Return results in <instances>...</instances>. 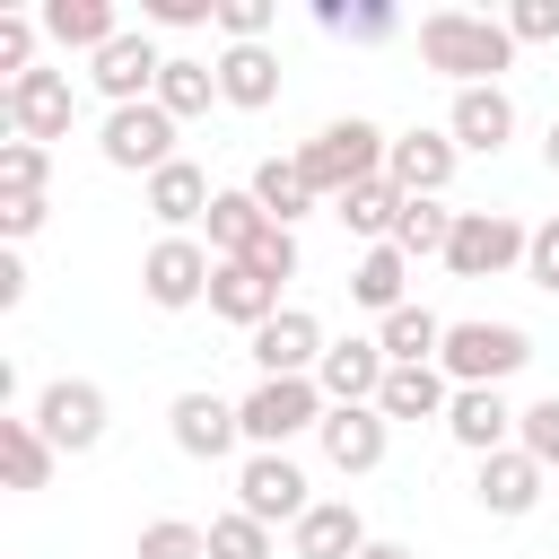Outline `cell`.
<instances>
[{
    "mask_svg": "<svg viewBox=\"0 0 559 559\" xmlns=\"http://www.w3.org/2000/svg\"><path fill=\"white\" fill-rule=\"evenodd\" d=\"M358 559H419V550H411V542H367Z\"/></svg>",
    "mask_w": 559,
    "mask_h": 559,
    "instance_id": "7dc6e473",
    "label": "cell"
},
{
    "mask_svg": "<svg viewBox=\"0 0 559 559\" xmlns=\"http://www.w3.org/2000/svg\"><path fill=\"white\" fill-rule=\"evenodd\" d=\"M210 280H218V253H210L201 236H157V245L140 253V297H148L157 314L201 306V297H210Z\"/></svg>",
    "mask_w": 559,
    "mask_h": 559,
    "instance_id": "8992f818",
    "label": "cell"
},
{
    "mask_svg": "<svg viewBox=\"0 0 559 559\" xmlns=\"http://www.w3.org/2000/svg\"><path fill=\"white\" fill-rule=\"evenodd\" d=\"M419 61L454 87H498V70H515V35H507V17H480V9H428Z\"/></svg>",
    "mask_w": 559,
    "mask_h": 559,
    "instance_id": "6da1fadb",
    "label": "cell"
},
{
    "mask_svg": "<svg viewBox=\"0 0 559 559\" xmlns=\"http://www.w3.org/2000/svg\"><path fill=\"white\" fill-rule=\"evenodd\" d=\"M218 105L271 114V105H280V52H271V44H227V52H218Z\"/></svg>",
    "mask_w": 559,
    "mask_h": 559,
    "instance_id": "7402d4cb",
    "label": "cell"
},
{
    "mask_svg": "<svg viewBox=\"0 0 559 559\" xmlns=\"http://www.w3.org/2000/svg\"><path fill=\"white\" fill-rule=\"evenodd\" d=\"M148 26H218V0H148Z\"/></svg>",
    "mask_w": 559,
    "mask_h": 559,
    "instance_id": "ee69618b",
    "label": "cell"
},
{
    "mask_svg": "<svg viewBox=\"0 0 559 559\" xmlns=\"http://www.w3.org/2000/svg\"><path fill=\"white\" fill-rule=\"evenodd\" d=\"M201 227H210L201 245H210L218 262H245V253H253V236L271 227V210H262V201L236 183V192H218V201H210V218H201Z\"/></svg>",
    "mask_w": 559,
    "mask_h": 559,
    "instance_id": "4316f807",
    "label": "cell"
},
{
    "mask_svg": "<svg viewBox=\"0 0 559 559\" xmlns=\"http://www.w3.org/2000/svg\"><path fill=\"white\" fill-rule=\"evenodd\" d=\"M323 384L314 376H262L245 402H236V419H245V445L253 454H288V437H306V428H323Z\"/></svg>",
    "mask_w": 559,
    "mask_h": 559,
    "instance_id": "3957f363",
    "label": "cell"
},
{
    "mask_svg": "<svg viewBox=\"0 0 559 559\" xmlns=\"http://www.w3.org/2000/svg\"><path fill=\"white\" fill-rule=\"evenodd\" d=\"M376 411L384 419H445L454 411V384H445V367H393L384 393H376Z\"/></svg>",
    "mask_w": 559,
    "mask_h": 559,
    "instance_id": "f1b7e54d",
    "label": "cell"
},
{
    "mask_svg": "<svg viewBox=\"0 0 559 559\" xmlns=\"http://www.w3.org/2000/svg\"><path fill=\"white\" fill-rule=\"evenodd\" d=\"M140 559H210V524L157 515V524H140Z\"/></svg>",
    "mask_w": 559,
    "mask_h": 559,
    "instance_id": "8d00e7d4",
    "label": "cell"
},
{
    "mask_svg": "<svg viewBox=\"0 0 559 559\" xmlns=\"http://www.w3.org/2000/svg\"><path fill=\"white\" fill-rule=\"evenodd\" d=\"M245 262H253V271H262L271 288H288V280H297V262H306V253H297V227H262Z\"/></svg>",
    "mask_w": 559,
    "mask_h": 559,
    "instance_id": "ab89813d",
    "label": "cell"
},
{
    "mask_svg": "<svg viewBox=\"0 0 559 559\" xmlns=\"http://www.w3.org/2000/svg\"><path fill=\"white\" fill-rule=\"evenodd\" d=\"M236 507L280 533V524H297L314 498H306V472H297L288 454H245V463H236Z\"/></svg>",
    "mask_w": 559,
    "mask_h": 559,
    "instance_id": "7c38bea8",
    "label": "cell"
},
{
    "mask_svg": "<svg viewBox=\"0 0 559 559\" xmlns=\"http://www.w3.org/2000/svg\"><path fill=\"white\" fill-rule=\"evenodd\" d=\"M384 376H393V358H384V341H376V332L332 341V349H323V367H314V384H323V402H332V411L376 402V393H384Z\"/></svg>",
    "mask_w": 559,
    "mask_h": 559,
    "instance_id": "5bb4252c",
    "label": "cell"
},
{
    "mask_svg": "<svg viewBox=\"0 0 559 559\" xmlns=\"http://www.w3.org/2000/svg\"><path fill=\"white\" fill-rule=\"evenodd\" d=\"M542 157H550V175H559V122H550V131H542Z\"/></svg>",
    "mask_w": 559,
    "mask_h": 559,
    "instance_id": "c3c4849f",
    "label": "cell"
},
{
    "mask_svg": "<svg viewBox=\"0 0 559 559\" xmlns=\"http://www.w3.org/2000/svg\"><path fill=\"white\" fill-rule=\"evenodd\" d=\"M445 140H454V148H472V157H498V148L515 140V96H507V87H454Z\"/></svg>",
    "mask_w": 559,
    "mask_h": 559,
    "instance_id": "ac0fdd59",
    "label": "cell"
},
{
    "mask_svg": "<svg viewBox=\"0 0 559 559\" xmlns=\"http://www.w3.org/2000/svg\"><path fill=\"white\" fill-rule=\"evenodd\" d=\"M323 349H332V341H323V323H314L306 306H280V314L245 341V358H253L262 376H314V367H323Z\"/></svg>",
    "mask_w": 559,
    "mask_h": 559,
    "instance_id": "4fadbf2b",
    "label": "cell"
},
{
    "mask_svg": "<svg viewBox=\"0 0 559 559\" xmlns=\"http://www.w3.org/2000/svg\"><path fill=\"white\" fill-rule=\"evenodd\" d=\"M0 306H26V262L0 253Z\"/></svg>",
    "mask_w": 559,
    "mask_h": 559,
    "instance_id": "bcb514c9",
    "label": "cell"
},
{
    "mask_svg": "<svg viewBox=\"0 0 559 559\" xmlns=\"http://www.w3.org/2000/svg\"><path fill=\"white\" fill-rule=\"evenodd\" d=\"M210 201H218V183H210L192 157H175V166L148 175V218H157L166 236H192V227L210 218Z\"/></svg>",
    "mask_w": 559,
    "mask_h": 559,
    "instance_id": "d6986e66",
    "label": "cell"
},
{
    "mask_svg": "<svg viewBox=\"0 0 559 559\" xmlns=\"http://www.w3.org/2000/svg\"><path fill=\"white\" fill-rule=\"evenodd\" d=\"M52 437L35 428V419H17V411H0V472H9V489H44L52 480Z\"/></svg>",
    "mask_w": 559,
    "mask_h": 559,
    "instance_id": "4dcf8cb0",
    "label": "cell"
},
{
    "mask_svg": "<svg viewBox=\"0 0 559 559\" xmlns=\"http://www.w3.org/2000/svg\"><path fill=\"white\" fill-rule=\"evenodd\" d=\"M0 122H9V140H70V70H26V79H9L0 87Z\"/></svg>",
    "mask_w": 559,
    "mask_h": 559,
    "instance_id": "9c48e42d",
    "label": "cell"
},
{
    "mask_svg": "<svg viewBox=\"0 0 559 559\" xmlns=\"http://www.w3.org/2000/svg\"><path fill=\"white\" fill-rule=\"evenodd\" d=\"M349 297H358L376 323H384L393 306H411V253H402V245H367L358 271H349Z\"/></svg>",
    "mask_w": 559,
    "mask_h": 559,
    "instance_id": "d4e9b609",
    "label": "cell"
},
{
    "mask_svg": "<svg viewBox=\"0 0 559 559\" xmlns=\"http://www.w3.org/2000/svg\"><path fill=\"white\" fill-rule=\"evenodd\" d=\"M26 419L52 437V454H96V445H105V384H87V376H52V384L35 393Z\"/></svg>",
    "mask_w": 559,
    "mask_h": 559,
    "instance_id": "ba28073f",
    "label": "cell"
},
{
    "mask_svg": "<svg viewBox=\"0 0 559 559\" xmlns=\"http://www.w3.org/2000/svg\"><path fill=\"white\" fill-rule=\"evenodd\" d=\"M157 105H166L175 122H192V114H210V105H218V61H192V52H166V70H157Z\"/></svg>",
    "mask_w": 559,
    "mask_h": 559,
    "instance_id": "1f68e13d",
    "label": "cell"
},
{
    "mask_svg": "<svg viewBox=\"0 0 559 559\" xmlns=\"http://www.w3.org/2000/svg\"><path fill=\"white\" fill-rule=\"evenodd\" d=\"M35 227H44V201H0V236H9V253H17Z\"/></svg>",
    "mask_w": 559,
    "mask_h": 559,
    "instance_id": "f6af8a7d",
    "label": "cell"
},
{
    "mask_svg": "<svg viewBox=\"0 0 559 559\" xmlns=\"http://www.w3.org/2000/svg\"><path fill=\"white\" fill-rule=\"evenodd\" d=\"M515 419H524V411H515V402H507L498 384H454L445 437H454V445H463V454L480 463V454H507V445H515Z\"/></svg>",
    "mask_w": 559,
    "mask_h": 559,
    "instance_id": "9a60e30c",
    "label": "cell"
},
{
    "mask_svg": "<svg viewBox=\"0 0 559 559\" xmlns=\"http://www.w3.org/2000/svg\"><path fill=\"white\" fill-rule=\"evenodd\" d=\"M35 35H44L35 17H17V9L0 17V70H9V79H26V70H44V61H35ZM9 79H0V87H9Z\"/></svg>",
    "mask_w": 559,
    "mask_h": 559,
    "instance_id": "60d3db41",
    "label": "cell"
},
{
    "mask_svg": "<svg viewBox=\"0 0 559 559\" xmlns=\"http://www.w3.org/2000/svg\"><path fill=\"white\" fill-rule=\"evenodd\" d=\"M288 550L297 559H358L367 550V515L349 498H314L297 524H288Z\"/></svg>",
    "mask_w": 559,
    "mask_h": 559,
    "instance_id": "44dd1931",
    "label": "cell"
},
{
    "mask_svg": "<svg viewBox=\"0 0 559 559\" xmlns=\"http://www.w3.org/2000/svg\"><path fill=\"white\" fill-rule=\"evenodd\" d=\"M210 559H280V533L253 524L245 507H227V515H210Z\"/></svg>",
    "mask_w": 559,
    "mask_h": 559,
    "instance_id": "d590c367",
    "label": "cell"
},
{
    "mask_svg": "<svg viewBox=\"0 0 559 559\" xmlns=\"http://www.w3.org/2000/svg\"><path fill=\"white\" fill-rule=\"evenodd\" d=\"M35 26H44V35L61 44V52H87V61H96V52H105V44L122 35L114 0H44V9H35Z\"/></svg>",
    "mask_w": 559,
    "mask_h": 559,
    "instance_id": "cb8c5ba5",
    "label": "cell"
},
{
    "mask_svg": "<svg viewBox=\"0 0 559 559\" xmlns=\"http://www.w3.org/2000/svg\"><path fill=\"white\" fill-rule=\"evenodd\" d=\"M472 498L489 507V515H533L542 507V463L524 454V445H507V454H480V472H472Z\"/></svg>",
    "mask_w": 559,
    "mask_h": 559,
    "instance_id": "ffe728a7",
    "label": "cell"
},
{
    "mask_svg": "<svg viewBox=\"0 0 559 559\" xmlns=\"http://www.w3.org/2000/svg\"><path fill=\"white\" fill-rule=\"evenodd\" d=\"M507 35L515 44H559V0H515L507 9Z\"/></svg>",
    "mask_w": 559,
    "mask_h": 559,
    "instance_id": "7bdbcfd3",
    "label": "cell"
},
{
    "mask_svg": "<svg viewBox=\"0 0 559 559\" xmlns=\"http://www.w3.org/2000/svg\"><path fill=\"white\" fill-rule=\"evenodd\" d=\"M314 26L341 44H384L402 17H393V0H314Z\"/></svg>",
    "mask_w": 559,
    "mask_h": 559,
    "instance_id": "d6a6232c",
    "label": "cell"
},
{
    "mask_svg": "<svg viewBox=\"0 0 559 559\" xmlns=\"http://www.w3.org/2000/svg\"><path fill=\"white\" fill-rule=\"evenodd\" d=\"M515 445L542 463V472H559V393H542V402H524V419H515Z\"/></svg>",
    "mask_w": 559,
    "mask_h": 559,
    "instance_id": "74e56055",
    "label": "cell"
},
{
    "mask_svg": "<svg viewBox=\"0 0 559 559\" xmlns=\"http://www.w3.org/2000/svg\"><path fill=\"white\" fill-rule=\"evenodd\" d=\"M157 70H166V52L148 44V26H122V35L87 61V79H96L105 114H114V105H148V96H157Z\"/></svg>",
    "mask_w": 559,
    "mask_h": 559,
    "instance_id": "8fae6325",
    "label": "cell"
},
{
    "mask_svg": "<svg viewBox=\"0 0 559 559\" xmlns=\"http://www.w3.org/2000/svg\"><path fill=\"white\" fill-rule=\"evenodd\" d=\"M393 245H402L411 262H428V253L445 262V245H454V210H445V201H411L402 227H393Z\"/></svg>",
    "mask_w": 559,
    "mask_h": 559,
    "instance_id": "e575fe53",
    "label": "cell"
},
{
    "mask_svg": "<svg viewBox=\"0 0 559 559\" xmlns=\"http://www.w3.org/2000/svg\"><path fill=\"white\" fill-rule=\"evenodd\" d=\"M376 341H384L393 367H437V349H445V314H428V306L411 297V306H393V314L376 323Z\"/></svg>",
    "mask_w": 559,
    "mask_h": 559,
    "instance_id": "83f0119b",
    "label": "cell"
},
{
    "mask_svg": "<svg viewBox=\"0 0 559 559\" xmlns=\"http://www.w3.org/2000/svg\"><path fill=\"white\" fill-rule=\"evenodd\" d=\"M166 437H175V454H192V463H227V454L245 445V419H236V402H218L210 384H192V393H175Z\"/></svg>",
    "mask_w": 559,
    "mask_h": 559,
    "instance_id": "30bf717a",
    "label": "cell"
},
{
    "mask_svg": "<svg viewBox=\"0 0 559 559\" xmlns=\"http://www.w3.org/2000/svg\"><path fill=\"white\" fill-rule=\"evenodd\" d=\"M402 210H411V192H393V175H376V183H358V192L332 201V218H341L349 236H367V245H393Z\"/></svg>",
    "mask_w": 559,
    "mask_h": 559,
    "instance_id": "484cf974",
    "label": "cell"
},
{
    "mask_svg": "<svg viewBox=\"0 0 559 559\" xmlns=\"http://www.w3.org/2000/svg\"><path fill=\"white\" fill-rule=\"evenodd\" d=\"M524 280H533L542 297H559V218L533 227V245H524Z\"/></svg>",
    "mask_w": 559,
    "mask_h": 559,
    "instance_id": "b9f144b4",
    "label": "cell"
},
{
    "mask_svg": "<svg viewBox=\"0 0 559 559\" xmlns=\"http://www.w3.org/2000/svg\"><path fill=\"white\" fill-rule=\"evenodd\" d=\"M314 445H323V463L332 472H376L384 463V445H393V419L376 411V402H349V411H323V428H314Z\"/></svg>",
    "mask_w": 559,
    "mask_h": 559,
    "instance_id": "2e32d148",
    "label": "cell"
},
{
    "mask_svg": "<svg viewBox=\"0 0 559 559\" xmlns=\"http://www.w3.org/2000/svg\"><path fill=\"white\" fill-rule=\"evenodd\" d=\"M550 559H559V550H550Z\"/></svg>",
    "mask_w": 559,
    "mask_h": 559,
    "instance_id": "681fc988",
    "label": "cell"
},
{
    "mask_svg": "<svg viewBox=\"0 0 559 559\" xmlns=\"http://www.w3.org/2000/svg\"><path fill=\"white\" fill-rule=\"evenodd\" d=\"M524 245H533V227H524V218H507V210H454L445 271H454V280H498V271H515V262H524Z\"/></svg>",
    "mask_w": 559,
    "mask_h": 559,
    "instance_id": "52a82bcc",
    "label": "cell"
},
{
    "mask_svg": "<svg viewBox=\"0 0 559 559\" xmlns=\"http://www.w3.org/2000/svg\"><path fill=\"white\" fill-rule=\"evenodd\" d=\"M524 358H533V332H524V323H489V314L445 323V349H437L445 384H507Z\"/></svg>",
    "mask_w": 559,
    "mask_h": 559,
    "instance_id": "277c9868",
    "label": "cell"
},
{
    "mask_svg": "<svg viewBox=\"0 0 559 559\" xmlns=\"http://www.w3.org/2000/svg\"><path fill=\"white\" fill-rule=\"evenodd\" d=\"M210 314H218V323H236V332L253 341V332L280 314V288H271L253 262H218V280H210Z\"/></svg>",
    "mask_w": 559,
    "mask_h": 559,
    "instance_id": "603a6c76",
    "label": "cell"
},
{
    "mask_svg": "<svg viewBox=\"0 0 559 559\" xmlns=\"http://www.w3.org/2000/svg\"><path fill=\"white\" fill-rule=\"evenodd\" d=\"M175 114L148 96V105H114L105 122H96V157L105 166H122V175H157V166H175Z\"/></svg>",
    "mask_w": 559,
    "mask_h": 559,
    "instance_id": "5b68a950",
    "label": "cell"
},
{
    "mask_svg": "<svg viewBox=\"0 0 559 559\" xmlns=\"http://www.w3.org/2000/svg\"><path fill=\"white\" fill-rule=\"evenodd\" d=\"M454 166H463V148L445 140V131H402L393 140V157H384V175H393V192H411V201H437L445 183H454Z\"/></svg>",
    "mask_w": 559,
    "mask_h": 559,
    "instance_id": "e0dca14e",
    "label": "cell"
},
{
    "mask_svg": "<svg viewBox=\"0 0 559 559\" xmlns=\"http://www.w3.org/2000/svg\"><path fill=\"white\" fill-rule=\"evenodd\" d=\"M280 26V0H218V35L227 44H271Z\"/></svg>",
    "mask_w": 559,
    "mask_h": 559,
    "instance_id": "f35d334b",
    "label": "cell"
},
{
    "mask_svg": "<svg viewBox=\"0 0 559 559\" xmlns=\"http://www.w3.org/2000/svg\"><path fill=\"white\" fill-rule=\"evenodd\" d=\"M384 157H393V140H384L367 114H341V122H323V131L297 148V166H306V183H314L323 201H341V192L376 183V175H384Z\"/></svg>",
    "mask_w": 559,
    "mask_h": 559,
    "instance_id": "7a4b0ae2",
    "label": "cell"
},
{
    "mask_svg": "<svg viewBox=\"0 0 559 559\" xmlns=\"http://www.w3.org/2000/svg\"><path fill=\"white\" fill-rule=\"evenodd\" d=\"M44 183H52V148L0 140V201H44Z\"/></svg>",
    "mask_w": 559,
    "mask_h": 559,
    "instance_id": "836d02e7",
    "label": "cell"
},
{
    "mask_svg": "<svg viewBox=\"0 0 559 559\" xmlns=\"http://www.w3.org/2000/svg\"><path fill=\"white\" fill-rule=\"evenodd\" d=\"M245 192H253V201H262V210H271V227H297V218H306V210H314V201H323V192H314V183H306V166H297V157H262V166H253V183H245Z\"/></svg>",
    "mask_w": 559,
    "mask_h": 559,
    "instance_id": "f546056e",
    "label": "cell"
}]
</instances>
